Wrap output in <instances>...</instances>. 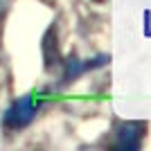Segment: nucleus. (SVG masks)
Returning a JSON list of instances; mask_svg holds the SVG:
<instances>
[{"label":"nucleus","mask_w":151,"mask_h":151,"mask_svg":"<svg viewBox=\"0 0 151 151\" xmlns=\"http://www.w3.org/2000/svg\"><path fill=\"white\" fill-rule=\"evenodd\" d=\"M38 106H41V101H38V97H34V95H23V97H18V99L5 111V115H2V126H5L7 131H20V129H25V126L32 124V120L36 117Z\"/></svg>","instance_id":"nucleus-1"},{"label":"nucleus","mask_w":151,"mask_h":151,"mask_svg":"<svg viewBox=\"0 0 151 151\" xmlns=\"http://www.w3.org/2000/svg\"><path fill=\"white\" fill-rule=\"evenodd\" d=\"M147 124L145 122H122L115 131V147L117 149H126V151H135L142 145Z\"/></svg>","instance_id":"nucleus-2"},{"label":"nucleus","mask_w":151,"mask_h":151,"mask_svg":"<svg viewBox=\"0 0 151 151\" xmlns=\"http://www.w3.org/2000/svg\"><path fill=\"white\" fill-rule=\"evenodd\" d=\"M97 2H101V0H97Z\"/></svg>","instance_id":"nucleus-3"}]
</instances>
